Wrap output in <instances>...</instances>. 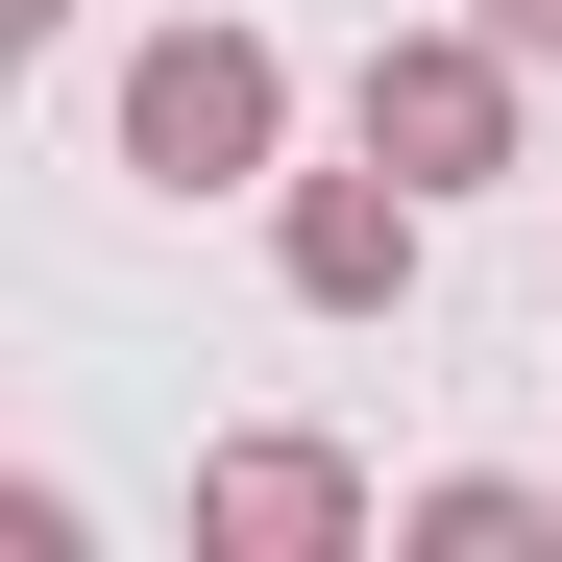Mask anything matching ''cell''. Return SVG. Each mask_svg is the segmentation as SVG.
I'll list each match as a JSON object with an SVG mask.
<instances>
[{
	"instance_id": "1",
	"label": "cell",
	"mask_w": 562,
	"mask_h": 562,
	"mask_svg": "<svg viewBox=\"0 0 562 562\" xmlns=\"http://www.w3.org/2000/svg\"><path fill=\"white\" fill-rule=\"evenodd\" d=\"M269 147H294V49L269 25H147L123 49V171L147 196H269Z\"/></svg>"
},
{
	"instance_id": "7",
	"label": "cell",
	"mask_w": 562,
	"mask_h": 562,
	"mask_svg": "<svg viewBox=\"0 0 562 562\" xmlns=\"http://www.w3.org/2000/svg\"><path fill=\"white\" fill-rule=\"evenodd\" d=\"M0 25H25V49H49V25H74V0H0Z\"/></svg>"
},
{
	"instance_id": "5",
	"label": "cell",
	"mask_w": 562,
	"mask_h": 562,
	"mask_svg": "<svg viewBox=\"0 0 562 562\" xmlns=\"http://www.w3.org/2000/svg\"><path fill=\"white\" fill-rule=\"evenodd\" d=\"M392 538H416V562H538V538H562V490H514V464H440Z\"/></svg>"
},
{
	"instance_id": "2",
	"label": "cell",
	"mask_w": 562,
	"mask_h": 562,
	"mask_svg": "<svg viewBox=\"0 0 562 562\" xmlns=\"http://www.w3.org/2000/svg\"><path fill=\"white\" fill-rule=\"evenodd\" d=\"M514 74H538L514 25H392V49H367V99H342V123L392 147L416 196H490V171H514Z\"/></svg>"
},
{
	"instance_id": "4",
	"label": "cell",
	"mask_w": 562,
	"mask_h": 562,
	"mask_svg": "<svg viewBox=\"0 0 562 562\" xmlns=\"http://www.w3.org/2000/svg\"><path fill=\"white\" fill-rule=\"evenodd\" d=\"M196 538H221V562H342V538H367V464H342V440H221V464H196Z\"/></svg>"
},
{
	"instance_id": "3",
	"label": "cell",
	"mask_w": 562,
	"mask_h": 562,
	"mask_svg": "<svg viewBox=\"0 0 562 562\" xmlns=\"http://www.w3.org/2000/svg\"><path fill=\"white\" fill-rule=\"evenodd\" d=\"M416 245H440V196H416L392 147H367V171H269V269H294V318H392Z\"/></svg>"
},
{
	"instance_id": "6",
	"label": "cell",
	"mask_w": 562,
	"mask_h": 562,
	"mask_svg": "<svg viewBox=\"0 0 562 562\" xmlns=\"http://www.w3.org/2000/svg\"><path fill=\"white\" fill-rule=\"evenodd\" d=\"M464 25H514V49H562V0H464Z\"/></svg>"
}]
</instances>
